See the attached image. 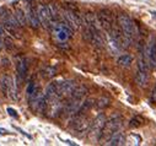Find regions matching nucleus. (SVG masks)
<instances>
[{"label":"nucleus","instance_id":"4be33fe9","mask_svg":"<svg viewBox=\"0 0 156 146\" xmlns=\"http://www.w3.org/2000/svg\"><path fill=\"white\" fill-rule=\"evenodd\" d=\"M109 98L108 97H101V98H98L97 99V102H96V108L97 109H103V108H106V107H108L109 106Z\"/></svg>","mask_w":156,"mask_h":146},{"label":"nucleus","instance_id":"393cba45","mask_svg":"<svg viewBox=\"0 0 156 146\" xmlns=\"http://www.w3.org/2000/svg\"><path fill=\"white\" fill-rule=\"evenodd\" d=\"M6 111H8V113H9V116H11V117H14V118H17V112L15 111V109L14 108H8L6 109Z\"/></svg>","mask_w":156,"mask_h":146},{"label":"nucleus","instance_id":"b1692460","mask_svg":"<svg viewBox=\"0 0 156 146\" xmlns=\"http://www.w3.org/2000/svg\"><path fill=\"white\" fill-rule=\"evenodd\" d=\"M150 101H151V103H156V85L152 89V92H151V96H150Z\"/></svg>","mask_w":156,"mask_h":146},{"label":"nucleus","instance_id":"f8f14e48","mask_svg":"<svg viewBox=\"0 0 156 146\" xmlns=\"http://www.w3.org/2000/svg\"><path fill=\"white\" fill-rule=\"evenodd\" d=\"M145 55L147 58L149 65L151 68H156V40H151L147 48L145 49Z\"/></svg>","mask_w":156,"mask_h":146},{"label":"nucleus","instance_id":"f3484780","mask_svg":"<svg viewBox=\"0 0 156 146\" xmlns=\"http://www.w3.org/2000/svg\"><path fill=\"white\" fill-rule=\"evenodd\" d=\"M15 17H16V20L19 21V23L21 26H26L28 23L27 22V15L23 11V9L20 8V6H16V9H15Z\"/></svg>","mask_w":156,"mask_h":146},{"label":"nucleus","instance_id":"5701e85b","mask_svg":"<svg viewBox=\"0 0 156 146\" xmlns=\"http://www.w3.org/2000/svg\"><path fill=\"white\" fill-rule=\"evenodd\" d=\"M42 75H43V78H46V79H51L52 76L55 75V69L52 68V66H47L46 69H43Z\"/></svg>","mask_w":156,"mask_h":146},{"label":"nucleus","instance_id":"a211bd4d","mask_svg":"<svg viewBox=\"0 0 156 146\" xmlns=\"http://www.w3.org/2000/svg\"><path fill=\"white\" fill-rule=\"evenodd\" d=\"M48 10H49V14H51V17H52V21H53V23H55V22H59L60 21V12H59V10H58V8L54 5V4H49L48 5Z\"/></svg>","mask_w":156,"mask_h":146},{"label":"nucleus","instance_id":"6ab92c4d","mask_svg":"<svg viewBox=\"0 0 156 146\" xmlns=\"http://www.w3.org/2000/svg\"><path fill=\"white\" fill-rule=\"evenodd\" d=\"M132 61H133V58L129 54H123L117 59V64L121 65V66H124V68H128L132 64Z\"/></svg>","mask_w":156,"mask_h":146},{"label":"nucleus","instance_id":"1a4fd4ad","mask_svg":"<svg viewBox=\"0 0 156 146\" xmlns=\"http://www.w3.org/2000/svg\"><path fill=\"white\" fill-rule=\"evenodd\" d=\"M55 82H57L58 96L63 99H66L77 87L74 80H60V81H55Z\"/></svg>","mask_w":156,"mask_h":146},{"label":"nucleus","instance_id":"20e7f679","mask_svg":"<svg viewBox=\"0 0 156 146\" xmlns=\"http://www.w3.org/2000/svg\"><path fill=\"white\" fill-rule=\"evenodd\" d=\"M0 17H2V21H3L2 26L5 28V31L9 32L11 36H15L16 38H20V31H19L20 23L16 20V17L8 10H3Z\"/></svg>","mask_w":156,"mask_h":146},{"label":"nucleus","instance_id":"0eeeda50","mask_svg":"<svg viewBox=\"0 0 156 146\" xmlns=\"http://www.w3.org/2000/svg\"><path fill=\"white\" fill-rule=\"evenodd\" d=\"M105 123H106L105 114H98L96 117V119L91 123V127H90V130H89V139L91 141H94V142L100 141V137H101Z\"/></svg>","mask_w":156,"mask_h":146},{"label":"nucleus","instance_id":"aec40b11","mask_svg":"<svg viewBox=\"0 0 156 146\" xmlns=\"http://www.w3.org/2000/svg\"><path fill=\"white\" fill-rule=\"evenodd\" d=\"M92 106H94V99H90V98H89V99H85L84 103H83V106L80 107V109H79V112H77V113L86 114V112L90 111Z\"/></svg>","mask_w":156,"mask_h":146},{"label":"nucleus","instance_id":"c85d7f7f","mask_svg":"<svg viewBox=\"0 0 156 146\" xmlns=\"http://www.w3.org/2000/svg\"><path fill=\"white\" fill-rule=\"evenodd\" d=\"M2 44H3V42L0 41V49H3V46H2Z\"/></svg>","mask_w":156,"mask_h":146},{"label":"nucleus","instance_id":"423d86ee","mask_svg":"<svg viewBox=\"0 0 156 146\" xmlns=\"http://www.w3.org/2000/svg\"><path fill=\"white\" fill-rule=\"evenodd\" d=\"M0 90L4 93V96L10 97L14 101H17L19 95H17V85L15 84V81L8 76L4 75L2 79H0Z\"/></svg>","mask_w":156,"mask_h":146},{"label":"nucleus","instance_id":"cd10ccee","mask_svg":"<svg viewBox=\"0 0 156 146\" xmlns=\"http://www.w3.org/2000/svg\"><path fill=\"white\" fill-rule=\"evenodd\" d=\"M66 144H69V145H76L75 142H73V141H69V140H66Z\"/></svg>","mask_w":156,"mask_h":146},{"label":"nucleus","instance_id":"9d476101","mask_svg":"<svg viewBox=\"0 0 156 146\" xmlns=\"http://www.w3.org/2000/svg\"><path fill=\"white\" fill-rule=\"evenodd\" d=\"M37 15H38V19H40V22L41 25L49 30V27L52 26V17H51V14H49V10H48V5H44V4H40L37 6Z\"/></svg>","mask_w":156,"mask_h":146},{"label":"nucleus","instance_id":"a878e982","mask_svg":"<svg viewBox=\"0 0 156 146\" xmlns=\"http://www.w3.org/2000/svg\"><path fill=\"white\" fill-rule=\"evenodd\" d=\"M15 129H16V130H17V131H20V133H21V134H23V135H25V136H26V137H27V139H32V136H31V135H28V134H27V133H26V131H23V130H22V129H20V128H17V127H15Z\"/></svg>","mask_w":156,"mask_h":146},{"label":"nucleus","instance_id":"f257e3e1","mask_svg":"<svg viewBox=\"0 0 156 146\" xmlns=\"http://www.w3.org/2000/svg\"><path fill=\"white\" fill-rule=\"evenodd\" d=\"M87 89L85 86H77L75 91L66 98L65 107H64V112L65 116L68 117H74L77 112H79L80 107L83 106L85 97L87 96Z\"/></svg>","mask_w":156,"mask_h":146},{"label":"nucleus","instance_id":"39448f33","mask_svg":"<svg viewBox=\"0 0 156 146\" xmlns=\"http://www.w3.org/2000/svg\"><path fill=\"white\" fill-rule=\"evenodd\" d=\"M70 123H71L70 127L76 135H81L83 133H86L91 127L90 119L86 117V114H81V113H76Z\"/></svg>","mask_w":156,"mask_h":146},{"label":"nucleus","instance_id":"f03ea898","mask_svg":"<svg viewBox=\"0 0 156 146\" xmlns=\"http://www.w3.org/2000/svg\"><path fill=\"white\" fill-rule=\"evenodd\" d=\"M118 23L119 27L123 32V34L126 36V38L132 43L138 36V31H136V26L134 23V21L126 14H121L118 16Z\"/></svg>","mask_w":156,"mask_h":146},{"label":"nucleus","instance_id":"7ed1b4c3","mask_svg":"<svg viewBox=\"0 0 156 146\" xmlns=\"http://www.w3.org/2000/svg\"><path fill=\"white\" fill-rule=\"evenodd\" d=\"M122 122H123L122 117H118V116L111 118L109 120H106L103 130H102V134H101V137H100V141L106 144L113 134H115L117 131H119V129L122 128Z\"/></svg>","mask_w":156,"mask_h":146},{"label":"nucleus","instance_id":"2eb2a0df","mask_svg":"<svg viewBox=\"0 0 156 146\" xmlns=\"http://www.w3.org/2000/svg\"><path fill=\"white\" fill-rule=\"evenodd\" d=\"M107 145H111V146H118V145H124L126 144V135L121 131H117L115 134H113L109 140L106 142Z\"/></svg>","mask_w":156,"mask_h":146},{"label":"nucleus","instance_id":"dca6fc26","mask_svg":"<svg viewBox=\"0 0 156 146\" xmlns=\"http://www.w3.org/2000/svg\"><path fill=\"white\" fill-rule=\"evenodd\" d=\"M16 69H17V78L20 80H25L26 75H27V70H28L26 60L25 59H19L17 64H16Z\"/></svg>","mask_w":156,"mask_h":146},{"label":"nucleus","instance_id":"bb28decb","mask_svg":"<svg viewBox=\"0 0 156 146\" xmlns=\"http://www.w3.org/2000/svg\"><path fill=\"white\" fill-rule=\"evenodd\" d=\"M11 134L10 131H8L6 129H3V128H0V135H9Z\"/></svg>","mask_w":156,"mask_h":146},{"label":"nucleus","instance_id":"412c9836","mask_svg":"<svg viewBox=\"0 0 156 146\" xmlns=\"http://www.w3.org/2000/svg\"><path fill=\"white\" fill-rule=\"evenodd\" d=\"M144 123H145V119H144L141 116H135L134 118L130 119L129 127H130V128H139V127H141Z\"/></svg>","mask_w":156,"mask_h":146},{"label":"nucleus","instance_id":"9b49d317","mask_svg":"<svg viewBox=\"0 0 156 146\" xmlns=\"http://www.w3.org/2000/svg\"><path fill=\"white\" fill-rule=\"evenodd\" d=\"M97 19H98V22H100L101 27L106 32H109L112 30V27L114 26L113 25V16H112V12L109 10H101V11H98Z\"/></svg>","mask_w":156,"mask_h":146},{"label":"nucleus","instance_id":"6e6552de","mask_svg":"<svg viewBox=\"0 0 156 146\" xmlns=\"http://www.w3.org/2000/svg\"><path fill=\"white\" fill-rule=\"evenodd\" d=\"M63 17H64V21L75 31L80 27L81 25V17L79 15L76 10H74L73 8H65L63 10Z\"/></svg>","mask_w":156,"mask_h":146},{"label":"nucleus","instance_id":"4468645a","mask_svg":"<svg viewBox=\"0 0 156 146\" xmlns=\"http://www.w3.org/2000/svg\"><path fill=\"white\" fill-rule=\"evenodd\" d=\"M149 70H145V69H139L138 68V71L135 74V82L138 86L140 87H145L147 85V81H149Z\"/></svg>","mask_w":156,"mask_h":146},{"label":"nucleus","instance_id":"ddd939ff","mask_svg":"<svg viewBox=\"0 0 156 146\" xmlns=\"http://www.w3.org/2000/svg\"><path fill=\"white\" fill-rule=\"evenodd\" d=\"M26 15H27V22L30 23V26H32L33 28H38L41 26L40 19H38V15H37V9H34L32 6H28V10H27Z\"/></svg>","mask_w":156,"mask_h":146}]
</instances>
